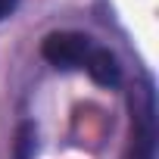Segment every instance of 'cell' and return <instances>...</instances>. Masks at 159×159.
Masks as SVG:
<instances>
[{
	"instance_id": "5b68a950",
	"label": "cell",
	"mask_w": 159,
	"mask_h": 159,
	"mask_svg": "<svg viewBox=\"0 0 159 159\" xmlns=\"http://www.w3.org/2000/svg\"><path fill=\"white\" fill-rule=\"evenodd\" d=\"M16 7H19V0H0V22H3L7 16H13Z\"/></svg>"
},
{
	"instance_id": "6da1fadb",
	"label": "cell",
	"mask_w": 159,
	"mask_h": 159,
	"mask_svg": "<svg viewBox=\"0 0 159 159\" xmlns=\"http://www.w3.org/2000/svg\"><path fill=\"white\" fill-rule=\"evenodd\" d=\"M156 91L153 81H143L131 91V134L125 159H156Z\"/></svg>"
},
{
	"instance_id": "277c9868",
	"label": "cell",
	"mask_w": 159,
	"mask_h": 159,
	"mask_svg": "<svg viewBox=\"0 0 159 159\" xmlns=\"http://www.w3.org/2000/svg\"><path fill=\"white\" fill-rule=\"evenodd\" d=\"M31 153H34V125L25 122L16 134V159H28Z\"/></svg>"
},
{
	"instance_id": "7a4b0ae2",
	"label": "cell",
	"mask_w": 159,
	"mask_h": 159,
	"mask_svg": "<svg viewBox=\"0 0 159 159\" xmlns=\"http://www.w3.org/2000/svg\"><path fill=\"white\" fill-rule=\"evenodd\" d=\"M94 47L97 44L88 34H81V31H53V34L44 38L41 56L50 66L69 72V69H84L88 59H91V53H94Z\"/></svg>"
},
{
	"instance_id": "3957f363",
	"label": "cell",
	"mask_w": 159,
	"mask_h": 159,
	"mask_svg": "<svg viewBox=\"0 0 159 159\" xmlns=\"http://www.w3.org/2000/svg\"><path fill=\"white\" fill-rule=\"evenodd\" d=\"M84 72L94 78L100 88H119L122 84V66H119V56L106 47H94Z\"/></svg>"
}]
</instances>
